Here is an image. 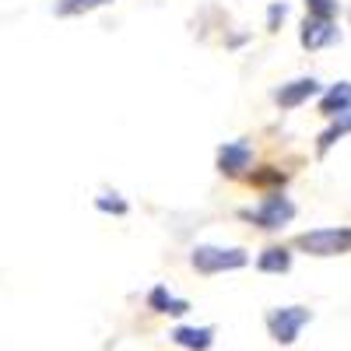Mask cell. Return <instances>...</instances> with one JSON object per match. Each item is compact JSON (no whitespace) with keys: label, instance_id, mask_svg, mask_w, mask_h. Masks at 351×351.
<instances>
[{"label":"cell","instance_id":"1","mask_svg":"<svg viewBox=\"0 0 351 351\" xmlns=\"http://www.w3.org/2000/svg\"><path fill=\"white\" fill-rule=\"evenodd\" d=\"M291 246L309 256H344V253H351V228L348 225L309 228V232H299Z\"/></svg>","mask_w":351,"mask_h":351},{"label":"cell","instance_id":"2","mask_svg":"<svg viewBox=\"0 0 351 351\" xmlns=\"http://www.w3.org/2000/svg\"><path fill=\"white\" fill-rule=\"evenodd\" d=\"M239 218L253 221L263 232H278V228H285L291 218H295V204H291V197H285L281 190H271L267 197L256 204V208H243Z\"/></svg>","mask_w":351,"mask_h":351},{"label":"cell","instance_id":"3","mask_svg":"<svg viewBox=\"0 0 351 351\" xmlns=\"http://www.w3.org/2000/svg\"><path fill=\"white\" fill-rule=\"evenodd\" d=\"M190 263L197 274H225V271H239L250 263V253L243 246H193Z\"/></svg>","mask_w":351,"mask_h":351},{"label":"cell","instance_id":"4","mask_svg":"<svg viewBox=\"0 0 351 351\" xmlns=\"http://www.w3.org/2000/svg\"><path fill=\"white\" fill-rule=\"evenodd\" d=\"M313 324V309L306 306H278V309H267V330L278 344H295L302 327Z\"/></svg>","mask_w":351,"mask_h":351},{"label":"cell","instance_id":"5","mask_svg":"<svg viewBox=\"0 0 351 351\" xmlns=\"http://www.w3.org/2000/svg\"><path fill=\"white\" fill-rule=\"evenodd\" d=\"M334 43H341L337 21L334 18H313V14H306V21L299 28V46L309 49V53H316V49H327Z\"/></svg>","mask_w":351,"mask_h":351},{"label":"cell","instance_id":"6","mask_svg":"<svg viewBox=\"0 0 351 351\" xmlns=\"http://www.w3.org/2000/svg\"><path fill=\"white\" fill-rule=\"evenodd\" d=\"M253 165V144L250 141H225L218 148V172L228 180H239Z\"/></svg>","mask_w":351,"mask_h":351},{"label":"cell","instance_id":"7","mask_svg":"<svg viewBox=\"0 0 351 351\" xmlns=\"http://www.w3.org/2000/svg\"><path fill=\"white\" fill-rule=\"evenodd\" d=\"M324 88H319V81L316 77H295V81H285L281 88H274V106L278 109H299V106H306L309 99H316Z\"/></svg>","mask_w":351,"mask_h":351},{"label":"cell","instance_id":"8","mask_svg":"<svg viewBox=\"0 0 351 351\" xmlns=\"http://www.w3.org/2000/svg\"><path fill=\"white\" fill-rule=\"evenodd\" d=\"M344 109H351V81H337L327 92H319V116L330 120V116H337Z\"/></svg>","mask_w":351,"mask_h":351},{"label":"cell","instance_id":"9","mask_svg":"<svg viewBox=\"0 0 351 351\" xmlns=\"http://www.w3.org/2000/svg\"><path fill=\"white\" fill-rule=\"evenodd\" d=\"M348 134H351V109H344V112L330 116V127L316 137V155L324 158V155L334 148V144H337L341 137H348Z\"/></svg>","mask_w":351,"mask_h":351},{"label":"cell","instance_id":"10","mask_svg":"<svg viewBox=\"0 0 351 351\" xmlns=\"http://www.w3.org/2000/svg\"><path fill=\"white\" fill-rule=\"evenodd\" d=\"M169 337L186 351H208L215 344V327H176Z\"/></svg>","mask_w":351,"mask_h":351},{"label":"cell","instance_id":"11","mask_svg":"<svg viewBox=\"0 0 351 351\" xmlns=\"http://www.w3.org/2000/svg\"><path fill=\"white\" fill-rule=\"evenodd\" d=\"M148 306H152L155 313H165V316H183V313L190 309V302H186V299H176L165 285H155V288L148 291Z\"/></svg>","mask_w":351,"mask_h":351},{"label":"cell","instance_id":"12","mask_svg":"<svg viewBox=\"0 0 351 351\" xmlns=\"http://www.w3.org/2000/svg\"><path fill=\"white\" fill-rule=\"evenodd\" d=\"M256 271H263V274H288V271H291V253H288L285 246H267V250H260Z\"/></svg>","mask_w":351,"mask_h":351},{"label":"cell","instance_id":"13","mask_svg":"<svg viewBox=\"0 0 351 351\" xmlns=\"http://www.w3.org/2000/svg\"><path fill=\"white\" fill-rule=\"evenodd\" d=\"M246 180H250V186L271 193V190H281V186L288 183V172H281V169H274V165H263V169L246 172Z\"/></svg>","mask_w":351,"mask_h":351},{"label":"cell","instance_id":"14","mask_svg":"<svg viewBox=\"0 0 351 351\" xmlns=\"http://www.w3.org/2000/svg\"><path fill=\"white\" fill-rule=\"evenodd\" d=\"M106 4H112V0H56L53 11L60 18H74V14H88V11L106 8Z\"/></svg>","mask_w":351,"mask_h":351},{"label":"cell","instance_id":"15","mask_svg":"<svg viewBox=\"0 0 351 351\" xmlns=\"http://www.w3.org/2000/svg\"><path fill=\"white\" fill-rule=\"evenodd\" d=\"M95 208L106 211V215H127V211H130L127 200H123L120 193H102V197H95Z\"/></svg>","mask_w":351,"mask_h":351},{"label":"cell","instance_id":"16","mask_svg":"<svg viewBox=\"0 0 351 351\" xmlns=\"http://www.w3.org/2000/svg\"><path fill=\"white\" fill-rule=\"evenodd\" d=\"M341 0H306V14L313 18H337Z\"/></svg>","mask_w":351,"mask_h":351},{"label":"cell","instance_id":"17","mask_svg":"<svg viewBox=\"0 0 351 351\" xmlns=\"http://www.w3.org/2000/svg\"><path fill=\"white\" fill-rule=\"evenodd\" d=\"M285 18H288V4L285 0H274V4L267 8V32H278V28L285 25Z\"/></svg>","mask_w":351,"mask_h":351},{"label":"cell","instance_id":"18","mask_svg":"<svg viewBox=\"0 0 351 351\" xmlns=\"http://www.w3.org/2000/svg\"><path fill=\"white\" fill-rule=\"evenodd\" d=\"M348 21H351V18H348Z\"/></svg>","mask_w":351,"mask_h":351}]
</instances>
